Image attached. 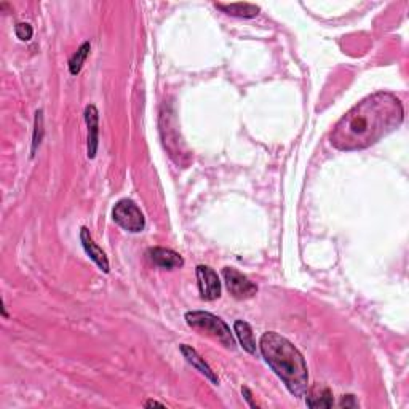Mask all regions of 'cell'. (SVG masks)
I'll use <instances>...</instances> for the list:
<instances>
[{
	"instance_id": "cell-1",
	"label": "cell",
	"mask_w": 409,
	"mask_h": 409,
	"mask_svg": "<svg viewBox=\"0 0 409 409\" xmlns=\"http://www.w3.org/2000/svg\"><path fill=\"white\" fill-rule=\"evenodd\" d=\"M401 101L388 91L364 98L336 123L331 144L339 151H363L395 131L403 123Z\"/></svg>"
},
{
	"instance_id": "cell-2",
	"label": "cell",
	"mask_w": 409,
	"mask_h": 409,
	"mask_svg": "<svg viewBox=\"0 0 409 409\" xmlns=\"http://www.w3.org/2000/svg\"><path fill=\"white\" fill-rule=\"evenodd\" d=\"M261 353L272 371L282 379L289 393L304 397L309 388V371L305 360L287 338L275 331H267L261 336Z\"/></svg>"
},
{
	"instance_id": "cell-3",
	"label": "cell",
	"mask_w": 409,
	"mask_h": 409,
	"mask_svg": "<svg viewBox=\"0 0 409 409\" xmlns=\"http://www.w3.org/2000/svg\"><path fill=\"white\" fill-rule=\"evenodd\" d=\"M186 322L195 331L206 334L208 338H213L223 344L224 347L235 351V338L224 320L210 312H203V310H194V312L186 313Z\"/></svg>"
},
{
	"instance_id": "cell-4",
	"label": "cell",
	"mask_w": 409,
	"mask_h": 409,
	"mask_svg": "<svg viewBox=\"0 0 409 409\" xmlns=\"http://www.w3.org/2000/svg\"><path fill=\"white\" fill-rule=\"evenodd\" d=\"M112 218H114L115 223L120 225L122 229L128 230V232L137 234L142 232L146 228L144 214H142L140 206L133 200H118L114 210H112Z\"/></svg>"
},
{
	"instance_id": "cell-5",
	"label": "cell",
	"mask_w": 409,
	"mask_h": 409,
	"mask_svg": "<svg viewBox=\"0 0 409 409\" xmlns=\"http://www.w3.org/2000/svg\"><path fill=\"white\" fill-rule=\"evenodd\" d=\"M223 277L229 293L232 294L235 299L239 300L251 299L256 293H258V285L251 282L246 275L239 272V270L234 267H224Z\"/></svg>"
},
{
	"instance_id": "cell-6",
	"label": "cell",
	"mask_w": 409,
	"mask_h": 409,
	"mask_svg": "<svg viewBox=\"0 0 409 409\" xmlns=\"http://www.w3.org/2000/svg\"><path fill=\"white\" fill-rule=\"evenodd\" d=\"M197 285H199L200 298L203 300H216L221 298V280L218 274L208 265H197Z\"/></svg>"
},
{
	"instance_id": "cell-7",
	"label": "cell",
	"mask_w": 409,
	"mask_h": 409,
	"mask_svg": "<svg viewBox=\"0 0 409 409\" xmlns=\"http://www.w3.org/2000/svg\"><path fill=\"white\" fill-rule=\"evenodd\" d=\"M147 258H149L151 263L155 264L157 267L166 270L179 269L184 265V259H182L179 253L168 248H162V246H154V248L147 251Z\"/></svg>"
},
{
	"instance_id": "cell-8",
	"label": "cell",
	"mask_w": 409,
	"mask_h": 409,
	"mask_svg": "<svg viewBox=\"0 0 409 409\" xmlns=\"http://www.w3.org/2000/svg\"><path fill=\"white\" fill-rule=\"evenodd\" d=\"M80 241H82L83 250H85V253L88 254V258H90L93 263H95L98 267L102 270V272L109 274V259H107L104 251H102L100 246L95 243L90 230H88L87 228H82V230H80Z\"/></svg>"
},
{
	"instance_id": "cell-9",
	"label": "cell",
	"mask_w": 409,
	"mask_h": 409,
	"mask_svg": "<svg viewBox=\"0 0 409 409\" xmlns=\"http://www.w3.org/2000/svg\"><path fill=\"white\" fill-rule=\"evenodd\" d=\"M85 122L88 128V147L87 155L88 159L93 160L96 157L98 151V136H100V112L96 106H87L85 107Z\"/></svg>"
},
{
	"instance_id": "cell-10",
	"label": "cell",
	"mask_w": 409,
	"mask_h": 409,
	"mask_svg": "<svg viewBox=\"0 0 409 409\" xmlns=\"http://www.w3.org/2000/svg\"><path fill=\"white\" fill-rule=\"evenodd\" d=\"M305 403H307L309 408L317 409V408H333L334 405V397L331 388L324 384H315L305 392Z\"/></svg>"
},
{
	"instance_id": "cell-11",
	"label": "cell",
	"mask_w": 409,
	"mask_h": 409,
	"mask_svg": "<svg viewBox=\"0 0 409 409\" xmlns=\"http://www.w3.org/2000/svg\"><path fill=\"white\" fill-rule=\"evenodd\" d=\"M179 349H181V353L184 355V358H186L187 363L192 364V366H194L199 373L203 374V376L206 379H210V381L213 382L214 386H218V384H219V377L216 376V373L213 371V369L210 368V364L205 362V358L201 357V355L199 352H197L194 347L187 346V344H181Z\"/></svg>"
},
{
	"instance_id": "cell-12",
	"label": "cell",
	"mask_w": 409,
	"mask_h": 409,
	"mask_svg": "<svg viewBox=\"0 0 409 409\" xmlns=\"http://www.w3.org/2000/svg\"><path fill=\"white\" fill-rule=\"evenodd\" d=\"M234 333L236 339L240 341L241 347H243L248 353L256 355V352H258V346H256V338L251 324L248 322H243V320H236L234 323Z\"/></svg>"
},
{
	"instance_id": "cell-13",
	"label": "cell",
	"mask_w": 409,
	"mask_h": 409,
	"mask_svg": "<svg viewBox=\"0 0 409 409\" xmlns=\"http://www.w3.org/2000/svg\"><path fill=\"white\" fill-rule=\"evenodd\" d=\"M214 7L235 18H254L259 13V7L253 3H214Z\"/></svg>"
},
{
	"instance_id": "cell-14",
	"label": "cell",
	"mask_w": 409,
	"mask_h": 409,
	"mask_svg": "<svg viewBox=\"0 0 409 409\" xmlns=\"http://www.w3.org/2000/svg\"><path fill=\"white\" fill-rule=\"evenodd\" d=\"M90 42H83L82 45L78 47V50L74 53L72 58L69 59V72H71L72 76H78V74H80L83 64H85L88 55H90Z\"/></svg>"
},
{
	"instance_id": "cell-15",
	"label": "cell",
	"mask_w": 409,
	"mask_h": 409,
	"mask_svg": "<svg viewBox=\"0 0 409 409\" xmlns=\"http://www.w3.org/2000/svg\"><path fill=\"white\" fill-rule=\"evenodd\" d=\"M43 112L42 111H37L36 114V130H34V142H32V155L34 152H36L37 146H41L42 142V136H43Z\"/></svg>"
},
{
	"instance_id": "cell-16",
	"label": "cell",
	"mask_w": 409,
	"mask_h": 409,
	"mask_svg": "<svg viewBox=\"0 0 409 409\" xmlns=\"http://www.w3.org/2000/svg\"><path fill=\"white\" fill-rule=\"evenodd\" d=\"M14 34H16V37L19 38V41L27 42V41H31V38H32L34 31H32L31 24L18 23L16 27H14Z\"/></svg>"
},
{
	"instance_id": "cell-17",
	"label": "cell",
	"mask_w": 409,
	"mask_h": 409,
	"mask_svg": "<svg viewBox=\"0 0 409 409\" xmlns=\"http://www.w3.org/2000/svg\"><path fill=\"white\" fill-rule=\"evenodd\" d=\"M341 408H357L358 403L355 400V395H344L341 398V403H339Z\"/></svg>"
},
{
	"instance_id": "cell-18",
	"label": "cell",
	"mask_w": 409,
	"mask_h": 409,
	"mask_svg": "<svg viewBox=\"0 0 409 409\" xmlns=\"http://www.w3.org/2000/svg\"><path fill=\"white\" fill-rule=\"evenodd\" d=\"M241 393H243L245 400L250 403V406H251V408H258V405H256V403L253 401V395H251V392H250V388H248V387H243V388H241Z\"/></svg>"
},
{
	"instance_id": "cell-19",
	"label": "cell",
	"mask_w": 409,
	"mask_h": 409,
	"mask_svg": "<svg viewBox=\"0 0 409 409\" xmlns=\"http://www.w3.org/2000/svg\"><path fill=\"white\" fill-rule=\"evenodd\" d=\"M144 406H146V408H151V406H160V408H165V405H164V403H159V401H154V400L147 401Z\"/></svg>"
}]
</instances>
